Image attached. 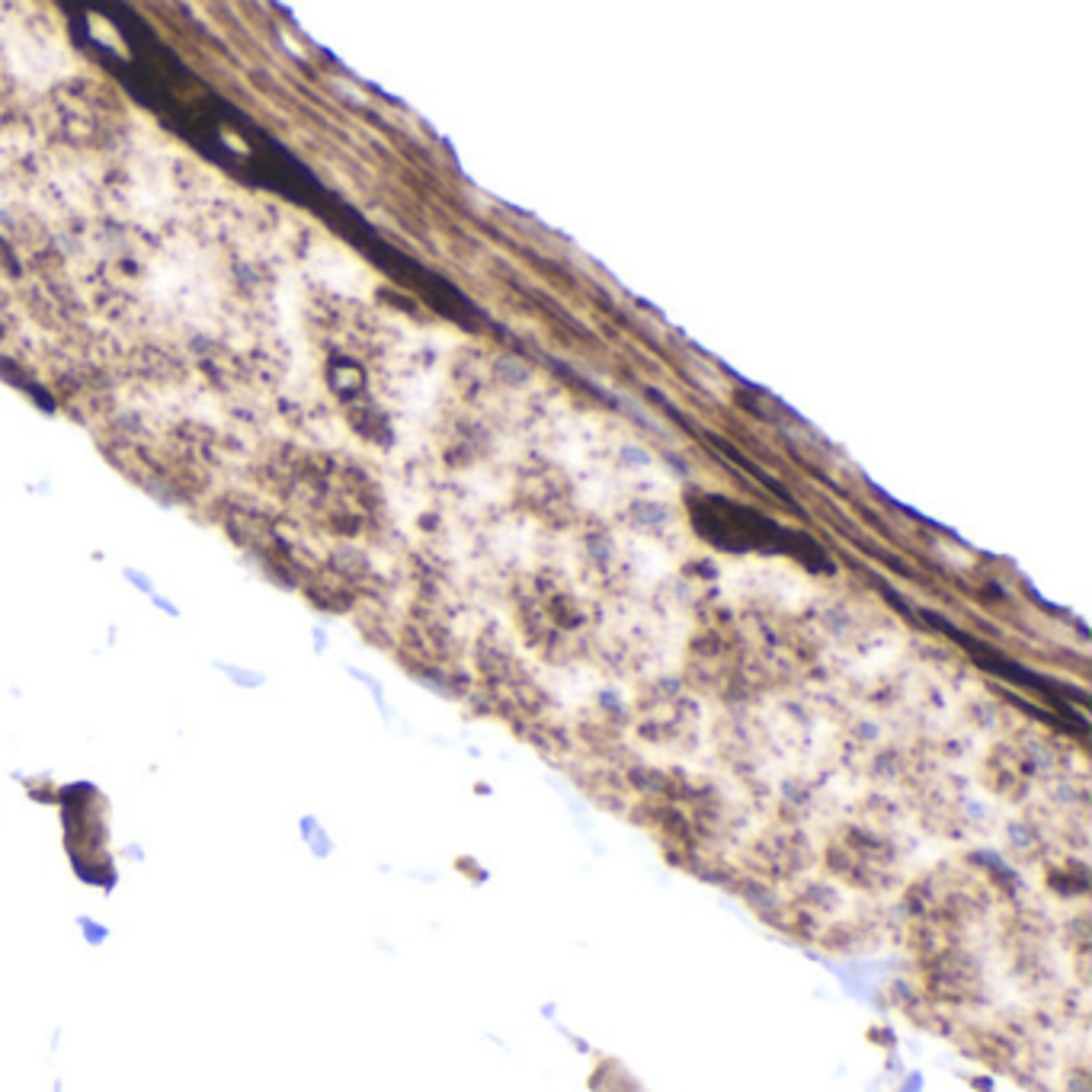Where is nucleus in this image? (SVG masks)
Instances as JSON below:
<instances>
[{"label":"nucleus","instance_id":"f257e3e1","mask_svg":"<svg viewBox=\"0 0 1092 1092\" xmlns=\"http://www.w3.org/2000/svg\"><path fill=\"white\" fill-rule=\"evenodd\" d=\"M830 868L856 888H884L894 878V853L875 833L849 830L830 843Z\"/></svg>","mask_w":1092,"mask_h":1092}]
</instances>
